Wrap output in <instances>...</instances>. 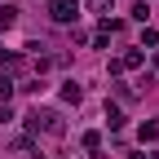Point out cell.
Returning a JSON list of instances; mask_svg holds the SVG:
<instances>
[{"instance_id":"cell-4","label":"cell","mask_w":159,"mask_h":159,"mask_svg":"<svg viewBox=\"0 0 159 159\" xmlns=\"http://www.w3.org/2000/svg\"><path fill=\"white\" fill-rule=\"evenodd\" d=\"M80 97H84V93H80V84H75V80H66V84H62V102H80Z\"/></svg>"},{"instance_id":"cell-5","label":"cell","mask_w":159,"mask_h":159,"mask_svg":"<svg viewBox=\"0 0 159 159\" xmlns=\"http://www.w3.org/2000/svg\"><path fill=\"white\" fill-rule=\"evenodd\" d=\"M119 66H142V49H128L124 57H119Z\"/></svg>"},{"instance_id":"cell-1","label":"cell","mask_w":159,"mask_h":159,"mask_svg":"<svg viewBox=\"0 0 159 159\" xmlns=\"http://www.w3.org/2000/svg\"><path fill=\"white\" fill-rule=\"evenodd\" d=\"M75 13H80V0H53V9H49L53 22H75Z\"/></svg>"},{"instance_id":"cell-7","label":"cell","mask_w":159,"mask_h":159,"mask_svg":"<svg viewBox=\"0 0 159 159\" xmlns=\"http://www.w3.org/2000/svg\"><path fill=\"white\" fill-rule=\"evenodd\" d=\"M133 18H137V22H146V18H150V5H146V0H137V5H133Z\"/></svg>"},{"instance_id":"cell-8","label":"cell","mask_w":159,"mask_h":159,"mask_svg":"<svg viewBox=\"0 0 159 159\" xmlns=\"http://www.w3.org/2000/svg\"><path fill=\"white\" fill-rule=\"evenodd\" d=\"M106 124H111V128H119V124H124V115H119V106H106Z\"/></svg>"},{"instance_id":"cell-3","label":"cell","mask_w":159,"mask_h":159,"mask_svg":"<svg viewBox=\"0 0 159 159\" xmlns=\"http://www.w3.org/2000/svg\"><path fill=\"white\" fill-rule=\"evenodd\" d=\"M13 22H18V9H13V5H0V27H5V31H9Z\"/></svg>"},{"instance_id":"cell-6","label":"cell","mask_w":159,"mask_h":159,"mask_svg":"<svg viewBox=\"0 0 159 159\" xmlns=\"http://www.w3.org/2000/svg\"><path fill=\"white\" fill-rule=\"evenodd\" d=\"M9 97H13V80H9V75H0V102L9 106Z\"/></svg>"},{"instance_id":"cell-2","label":"cell","mask_w":159,"mask_h":159,"mask_svg":"<svg viewBox=\"0 0 159 159\" xmlns=\"http://www.w3.org/2000/svg\"><path fill=\"white\" fill-rule=\"evenodd\" d=\"M137 137H142V142H159V124H155V119H146V124L137 128Z\"/></svg>"},{"instance_id":"cell-9","label":"cell","mask_w":159,"mask_h":159,"mask_svg":"<svg viewBox=\"0 0 159 159\" xmlns=\"http://www.w3.org/2000/svg\"><path fill=\"white\" fill-rule=\"evenodd\" d=\"M84 5H89V9H97V13H102V9H111V0H84Z\"/></svg>"},{"instance_id":"cell-10","label":"cell","mask_w":159,"mask_h":159,"mask_svg":"<svg viewBox=\"0 0 159 159\" xmlns=\"http://www.w3.org/2000/svg\"><path fill=\"white\" fill-rule=\"evenodd\" d=\"M155 66H159V53H155Z\"/></svg>"}]
</instances>
